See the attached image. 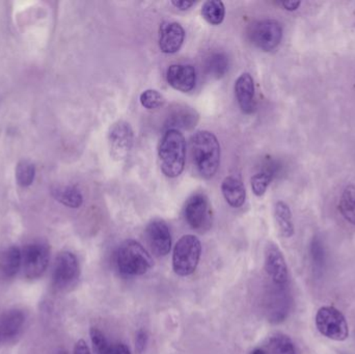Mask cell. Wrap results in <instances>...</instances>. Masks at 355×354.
Instances as JSON below:
<instances>
[{"label":"cell","instance_id":"cell-1","mask_svg":"<svg viewBox=\"0 0 355 354\" xmlns=\"http://www.w3.org/2000/svg\"><path fill=\"white\" fill-rule=\"evenodd\" d=\"M192 158L198 175L202 179H211L215 176L220 164V145L218 139L212 132L198 131L192 136Z\"/></svg>","mask_w":355,"mask_h":354},{"label":"cell","instance_id":"cell-2","mask_svg":"<svg viewBox=\"0 0 355 354\" xmlns=\"http://www.w3.org/2000/svg\"><path fill=\"white\" fill-rule=\"evenodd\" d=\"M160 168L168 178H177L184 170L186 159V141L184 135L176 129L164 133L158 147Z\"/></svg>","mask_w":355,"mask_h":354},{"label":"cell","instance_id":"cell-3","mask_svg":"<svg viewBox=\"0 0 355 354\" xmlns=\"http://www.w3.org/2000/svg\"><path fill=\"white\" fill-rule=\"evenodd\" d=\"M116 264L119 272L124 276H139L153 267V260L139 241L129 239L119 247Z\"/></svg>","mask_w":355,"mask_h":354},{"label":"cell","instance_id":"cell-4","mask_svg":"<svg viewBox=\"0 0 355 354\" xmlns=\"http://www.w3.org/2000/svg\"><path fill=\"white\" fill-rule=\"evenodd\" d=\"M202 256V245L194 235L181 237L173 251V269L179 276H189L196 272Z\"/></svg>","mask_w":355,"mask_h":354},{"label":"cell","instance_id":"cell-5","mask_svg":"<svg viewBox=\"0 0 355 354\" xmlns=\"http://www.w3.org/2000/svg\"><path fill=\"white\" fill-rule=\"evenodd\" d=\"M316 326L322 336L334 341H344L349 328L343 314L334 307H323L317 312Z\"/></svg>","mask_w":355,"mask_h":354},{"label":"cell","instance_id":"cell-6","mask_svg":"<svg viewBox=\"0 0 355 354\" xmlns=\"http://www.w3.org/2000/svg\"><path fill=\"white\" fill-rule=\"evenodd\" d=\"M184 216L190 228L198 232L209 230L212 224V207L204 193H194L186 202Z\"/></svg>","mask_w":355,"mask_h":354},{"label":"cell","instance_id":"cell-7","mask_svg":"<svg viewBox=\"0 0 355 354\" xmlns=\"http://www.w3.org/2000/svg\"><path fill=\"white\" fill-rule=\"evenodd\" d=\"M50 262V247L47 243L37 241L22 249V268L25 276L35 280L43 276Z\"/></svg>","mask_w":355,"mask_h":354},{"label":"cell","instance_id":"cell-8","mask_svg":"<svg viewBox=\"0 0 355 354\" xmlns=\"http://www.w3.org/2000/svg\"><path fill=\"white\" fill-rule=\"evenodd\" d=\"M250 41L263 51L275 50L281 44L283 27L281 23L272 19L258 21L250 29Z\"/></svg>","mask_w":355,"mask_h":354},{"label":"cell","instance_id":"cell-9","mask_svg":"<svg viewBox=\"0 0 355 354\" xmlns=\"http://www.w3.org/2000/svg\"><path fill=\"white\" fill-rule=\"evenodd\" d=\"M135 133L129 123L119 121L108 131V145L112 159L116 161L126 159L132 150Z\"/></svg>","mask_w":355,"mask_h":354},{"label":"cell","instance_id":"cell-10","mask_svg":"<svg viewBox=\"0 0 355 354\" xmlns=\"http://www.w3.org/2000/svg\"><path fill=\"white\" fill-rule=\"evenodd\" d=\"M80 268L76 256L71 251H62L56 257L52 281L58 289L71 286L78 278Z\"/></svg>","mask_w":355,"mask_h":354},{"label":"cell","instance_id":"cell-11","mask_svg":"<svg viewBox=\"0 0 355 354\" xmlns=\"http://www.w3.org/2000/svg\"><path fill=\"white\" fill-rule=\"evenodd\" d=\"M265 269L275 286L285 287L289 278L288 266L283 251L275 242L265 247Z\"/></svg>","mask_w":355,"mask_h":354},{"label":"cell","instance_id":"cell-12","mask_svg":"<svg viewBox=\"0 0 355 354\" xmlns=\"http://www.w3.org/2000/svg\"><path fill=\"white\" fill-rule=\"evenodd\" d=\"M146 236L154 255L166 257L170 254L172 249V235L164 220H152L146 229Z\"/></svg>","mask_w":355,"mask_h":354},{"label":"cell","instance_id":"cell-13","mask_svg":"<svg viewBox=\"0 0 355 354\" xmlns=\"http://www.w3.org/2000/svg\"><path fill=\"white\" fill-rule=\"evenodd\" d=\"M166 80L173 89L188 93L196 87V68L191 64H172L166 72Z\"/></svg>","mask_w":355,"mask_h":354},{"label":"cell","instance_id":"cell-14","mask_svg":"<svg viewBox=\"0 0 355 354\" xmlns=\"http://www.w3.org/2000/svg\"><path fill=\"white\" fill-rule=\"evenodd\" d=\"M185 39V30L178 22L166 21L159 27V47L164 53H176Z\"/></svg>","mask_w":355,"mask_h":354},{"label":"cell","instance_id":"cell-15","mask_svg":"<svg viewBox=\"0 0 355 354\" xmlns=\"http://www.w3.org/2000/svg\"><path fill=\"white\" fill-rule=\"evenodd\" d=\"M235 95L240 109L244 114H250L256 108L254 100V82L250 73H243L235 82Z\"/></svg>","mask_w":355,"mask_h":354},{"label":"cell","instance_id":"cell-16","mask_svg":"<svg viewBox=\"0 0 355 354\" xmlns=\"http://www.w3.org/2000/svg\"><path fill=\"white\" fill-rule=\"evenodd\" d=\"M221 193L231 207L239 208L245 203V187L241 179L238 177H227L221 184Z\"/></svg>","mask_w":355,"mask_h":354},{"label":"cell","instance_id":"cell-17","mask_svg":"<svg viewBox=\"0 0 355 354\" xmlns=\"http://www.w3.org/2000/svg\"><path fill=\"white\" fill-rule=\"evenodd\" d=\"M25 315L17 309L8 310L0 318V333L4 339H12L18 336L24 326Z\"/></svg>","mask_w":355,"mask_h":354},{"label":"cell","instance_id":"cell-18","mask_svg":"<svg viewBox=\"0 0 355 354\" xmlns=\"http://www.w3.org/2000/svg\"><path fill=\"white\" fill-rule=\"evenodd\" d=\"M198 121V116L196 110L188 106L178 105L170 116L168 120V130L170 129H191L196 126Z\"/></svg>","mask_w":355,"mask_h":354},{"label":"cell","instance_id":"cell-19","mask_svg":"<svg viewBox=\"0 0 355 354\" xmlns=\"http://www.w3.org/2000/svg\"><path fill=\"white\" fill-rule=\"evenodd\" d=\"M22 267V249L20 247H8L0 255V272L6 278H12Z\"/></svg>","mask_w":355,"mask_h":354},{"label":"cell","instance_id":"cell-20","mask_svg":"<svg viewBox=\"0 0 355 354\" xmlns=\"http://www.w3.org/2000/svg\"><path fill=\"white\" fill-rule=\"evenodd\" d=\"M275 218L279 227V233L285 238H291L295 232L293 216L288 204L279 201L275 206Z\"/></svg>","mask_w":355,"mask_h":354},{"label":"cell","instance_id":"cell-21","mask_svg":"<svg viewBox=\"0 0 355 354\" xmlns=\"http://www.w3.org/2000/svg\"><path fill=\"white\" fill-rule=\"evenodd\" d=\"M54 199L62 205L70 208H79L83 205V197L80 191L74 186L58 187L52 191Z\"/></svg>","mask_w":355,"mask_h":354},{"label":"cell","instance_id":"cell-22","mask_svg":"<svg viewBox=\"0 0 355 354\" xmlns=\"http://www.w3.org/2000/svg\"><path fill=\"white\" fill-rule=\"evenodd\" d=\"M339 210L342 216L355 226V184H349L344 188L340 199Z\"/></svg>","mask_w":355,"mask_h":354},{"label":"cell","instance_id":"cell-23","mask_svg":"<svg viewBox=\"0 0 355 354\" xmlns=\"http://www.w3.org/2000/svg\"><path fill=\"white\" fill-rule=\"evenodd\" d=\"M229 57L223 52H214L206 62L207 72L214 78H223L229 71Z\"/></svg>","mask_w":355,"mask_h":354},{"label":"cell","instance_id":"cell-24","mask_svg":"<svg viewBox=\"0 0 355 354\" xmlns=\"http://www.w3.org/2000/svg\"><path fill=\"white\" fill-rule=\"evenodd\" d=\"M225 8L223 1L208 0L202 6V16L209 24L219 25L225 19Z\"/></svg>","mask_w":355,"mask_h":354},{"label":"cell","instance_id":"cell-25","mask_svg":"<svg viewBox=\"0 0 355 354\" xmlns=\"http://www.w3.org/2000/svg\"><path fill=\"white\" fill-rule=\"evenodd\" d=\"M275 170L272 168H266L263 170L262 172H258V174L252 176V193L257 195V197H262L266 193L267 188L270 185L271 181L273 180L275 177Z\"/></svg>","mask_w":355,"mask_h":354},{"label":"cell","instance_id":"cell-26","mask_svg":"<svg viewBox=\"0 0 355 354\" xmlns=\"http://www.w3.org/2000/svg\"><path fill=\"white\" fill-rule=\"evenodd\" d=\"M269 351L271 354H297L291 339L284 334L275 335L270 339Z\"/></svg>","mask_w":355,"mask_h":354},{"label":"cell","instance_id":"cell-27","mask_svg":"<svg viewBox=\"0 0 355 354\" xmlns=\"http://www.w3.org/2000/svg\"><path fill=\"white\" fill-rule=\"evenodd\" d=\"M35 168L31 162L22 160L16 168L17 182L20 186L27 187L35 180Z\"/></svg>","mask_w":355,"mask_h":354},{"label":"cell","instance_id":"cell-28","mask_svg":"<svg viewBox=\"0 0 355 354\" xmlns=\"http://www.w3.org/2000/svg\"><path fill=\"white\" fill-rule=\"evenodd\" d=\"M89 336H91L92 344H93L96 354H110L112 353V344H110L105 335L99 328H91Z\"/></svg>","mask_w":355,"mask_h":354},{"label":"cell","instance_id":"cell-29","mask_svg":"<svg viewBox=\"0 0 355 354\" xmlns=\"http://www.w3.org/2000/svg\"><path fill=\"white\" fill-rule=\"evenodd\" d=\"M166 99L156 89H147L141 95V103L147 109H157L164 105Z\"/></svg>","mask_w":355,"mask_h":354},{"label":"cell","instance_id":"cell-30","mask_svg":"<svg viewBox=\"0 0 355 354\" xmlns=\"http://www.w3.org/2000/svg\"><path fill=\"white\" fill-rule=\"evenodd\" d=\"M311 256L315 267L322 268L325 262V249L322 240L318 236L314 237L311 243Z\"/></svg>","mask_w":355,"mask_h":354},{"label":"cell","instance_id":"cell-31","mask_svg":"<svg viewBox=\"0 0 355 354\" xmlns=\"http://www.w3.org/2000/svg\"><path fill=\"white\" fill-rule=\"evenodd\" d=\"M148 341H149V337H148L147 332L139 330L137 333V337H135V349H137V353H144V351L147 348Z\"/></svg>","mask_w":355,"mask_h":354},{"label":"cell","instance_id":"cell-32","mask_svg":"<svg viewBox=\"0 0 355 354\" xmlns=\"http://www.w3.org/2000/svg\"><path fill=\"white\" fill-rule=\"evenodd\" d=\"M74 354H92V353L89 346H87V342L85 340H79L75 344Z\"/></svg>","mask_w":355,"mask_h":354},{"label":"cell","instance_id":"cell-33","mask_svg":"<svg viewBox=\"0 0 355 354\" xmlns=\"http://www.w3.org/2000/svg\"><path fill=\"white\" fill-rule=\"evenodd\" d=\"M110 354H131L130 349L124 343H118L112 345V353Z\"/></svg>","mask_w":355,"mask_h":354},{"label":"cell","instance_id":"cell-34","mask_svg":"<svg viewBox=\"0 0 355 354\" xmlns=\"http://www.w3.org/2000/svg\"><path fill=\"white\" fill-rule=\"evenodd\" d=\"M172 4H174L177 8L181 10H186L191 8L194 4V1H186V0H173Z\"/></svg>","mask_w":355,"mask_h":354},{"label":"cell","instance_id":"cell-35","mask_svg":"<svg viewBox=\"0 0 355 354\" xmlns=\"http://www.w3.org/2000/svg\"><path fill=\"white\" fill-rule=\"evenodd\" d=\"M302 2L300 1H283L281 2V6H283V8L287 10H296L298 8H300Z\"/></svg>","mask_w":355,"mask_h":354},{"label":"cell","instance_id":"cell-36","mask_svg":"<svg viewBox=\"0 0 355 354\" xmlns=\"http://www.w3.org/2000/svg\"><path fill=\"white\" fill-rule=\"evenodd\" d=\"M250 354H266V353H265V351H263V349L256 348L254 349V351H252V353Z\"/></svg>","mask_w":355,"mask_h":354},{"label":"cell","instance_id":"cell-37","mask_svg":"<svg viewBox=\"0 0 355 354\" xmlns=\"http://www.w3.org/2000/svg\"><path fill=\"white\" fill-rule=\"evenodd\" d=\"M56 354H68V353H67V351H58V353Z\"/></svg>","mask_w":355,"mask_h":354},{"label":"cell","instance_id":"cell-38","mask_svg":"<svg viewBox=\"0 0 355 354\" xmlns=\"http://www.w3.org/2000/svg\"><path fill=\"white\" fill-rule=\"evenodd\" d=\"M1 338H2V337H1V333H0V340H1Z\"/></svg>","mask_w":355,"mask_h":354}]
</instances>
